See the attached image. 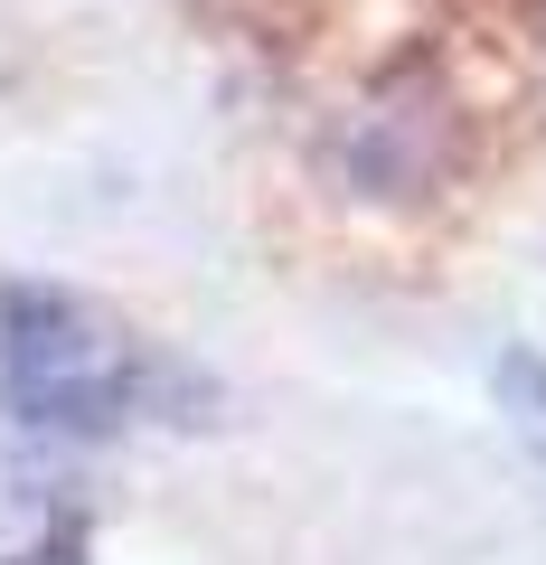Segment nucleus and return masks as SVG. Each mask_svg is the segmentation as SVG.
I'll use <instances>...</instances> for the list:
<instances>
[{
	"mask_svg": "<svg viewBox=\"0 0 546 565\" xmlns=\"http://www.w3.org/2000/svg\"><path fill=\"white\" fill-rule=\"evenodd\" d=\"M189 405V377L66 282H0V415L57 444H114Z\"/></svg>",
	"mask_w": 546,
	"mask_h": 565,
	"instance_id": "1",
	"label": "nucleus"
},
{
	"mask_svg": "<svg viewBox=\"0 0 546 565\" xmlns=\"http://www.w3.org/2000/svg\"><path fill=\"white\" fill-rule=\"evenodd\" d=\"M0 565H85V527L66 519V527H47V537H29L20 556H0Z\"/></svg>",
	"mask_w": 546,
	"mask_h": 565,
	"instance_id": "2",
	"label": "nucleus"
}]
</instances>
